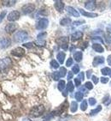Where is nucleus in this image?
I'll list each match as a JSON object with an SVG mask.
<instances>
[{
	"mask_svg": "<svg viewBox=\"0 0 111 121\" xmlns=\"http://www.w3.org/2000/svg\"><path fill=\"white\" fill-rule=\"evenodd\" d=\"M44 111H45V108L43 105L36 106L30 110V116L32 118H38V117L42 116L44 114Z\"/></svg>",
	"mask_w": 111,
	"mask_h": 121,
	"instance_id": "nucleus-1",
	"label": "nucleus"
},
{
	"mask_svg": "<svg viewBox=\"0 0 111 121\" xmlns=\"http://www.w3.org/2000/svg\"><path fill=\"white\" fill-rule=\"evenodd\" d=\"M28 39V34L26 31H18L14 35V40L16 42H23Z\"/></svg>",
	"mask_w": 111,
	"mask_h": 121,
	"instance_id": "nucleus-2",
	"label": "nucleus"
},
{
	"mask_svg": "<svg viewBox=\"0 0 111 121\" xmlns=\"http://www.w3.org/2000/svg\"><path fill=\"white\" fill-rule=\"evenodd\" d=\"M68 41H69V39L67 36H63V37L58 38L56 40V43L58 44V46L63 48V50H67V47H68Z\"/></svg>",
	"mask_w": 111,
	"mask_h": 121,
	"instance_id": "nucleus-3",
	"label": "nucleus"
},
{
	"mask_svg": "<svg viewBox=\"0 0 111 121\" xmlns=\"http://www.w3.org/2000/svg\"><path fill=\"white\" fill-rule=\"evenodd\" d=\"M49 21L47 18H41L39 20V22L36 24V28L39 30H44L48 27Z\"/></svg>",
	"mask_w": 111,
	"mask_h": 121,
	"instance_id": "nucleus-4",
	"label": "nucleus"
},
{
	"mask_svg": "<svg viewBox=\"0 0 111 121\" xmlns=\"http://www.w3.org/2000/svg\"><path fill=\"white\" fill-rule=\"evenodd\" d=\"M12 65V61L9 58H4L0 59V70H5L10 67Z\"/></svg>",
	"mask_w": 111,
	"mask_h": 121,
	"instance_id": "nucleus-5",
	"label": "nucleus"
},
{
	"mask_svg": "<svg viewBox=\"0 0 111 121\" xmlns=\"http://www.w3.org/2000/svg\"><path fill=\"white\" fill-rule=\"evenodd\" d=\"M35 9V5L33 4H27L23 5L22 8H21V10H22V13L24 15H28L32 13L33 10Z\"/></svg>",
	"mask_w": 111,
	"mask_h": 121,
	"instance_id": "nucleus-6",
	"label": "nucleus"
},
{
	"mask_svg": "<svg viewBox=\"0 0 111 121\" xmlns=\"http://www.w3.org/2000/svg\"><path fill=\"white\" fill-rule=\"evenodd\" d=\"M11 54L15 57H18V58H21L25 55V50L21 47H16V48L13 49L11 51Z\"/></svg>",
	"mask_w": 111,
	"mask_h": 121,
	"instance_id": "nucleus-7",
	"label": "nucleus"
},
{
	"mask_svg": "<svg viewBox=\"0 0 111 121\" xmlns=\"http://www.w3.org/2000/svg\"><path fill=\"white\" fill-rule=\"evenodd\" d=\"M8 20L9 22H16L20 18V12L17 10H13L8 15Z\"/></svg>",
	"mask_w": 111,
	"mask_h": 121,
	"instance_id": "nucleus-8",
	"label": "nucleus"
},
{
	"mask_svg": "<svg viewBox=\"0 0 111 121\" xmlns=\"http://www.w3.org/2000/svg\"><path fill=\"white\" fill-rule=\"evenodd\" d=\"M11 40L9 38H3L0 40V48L1 49H6L10 46Z\"/></svg>",
	"mask_w": 111,
	"mask_h": 121,
	"instance_id": "nucleus-9",
	"label": "nucleus"
},
{
	"mask_svg": "<svg viewBox=\"0 0 111 121\" xmlns=\"http://www.w3.org/2000/svg\"><path fill=\"white\" fill-rule=\"evenodd\" d=\"M97 7V2L93 0H89L85 3V8L88 10H94Z\"/></svg>",
	"mask_w": 111,
	"mask_h": 121,
	"instance_id": "nucleus-10",
	"label": "nucleus"
},
{
	"mask_svg": "<svg viewBox=\"0 0 111 121\" xmlns=\"http://www.w3.org/2000/svg\"><path fill=\"white\" fill-rule=\"evenodd\" d=\"M104 61H105V58L103 56H97L94 58L93 59V62H92V65L94 67H97L99 65H102V64L104 63Z\"/></svg>",
	"mask_w": 111,
	"mask_h": 121,
	"instance_id": "nucleus-11",
	"label": "nucleus"
},
{
	"mask_svg": "<svg viewBox=\"0 0 111 121\" xmlns=\"http://www.w3.org/2000/svg\"><path fill=\"white\" fill-rule=\"evenodd\" d=\"M16 28H17V26L16 23H9L5 27V31L8 34H12L16 30Z\"/></svg>",
	"mask_w": 111,
	"mask_h": 121,
	"instance_id": "nucleus-12",
	"label": "nucleus"
},
{
	"mask_svg": "<svg viewBox=\"0 0 111 121\" xmlns=\"http://www.w3.org/2000/svg\"><path fill=\"white\" fill-rule=\"evenodd\" d=\"M66 10L68 14H70L71 16H75V17H79V13L78 12V10L74 9V8L71 7V6H67L66 7Z\"/></svg>",
	"mask_w": 111,
	"mask_h": 121,
	"instance_id": "nucleus-13",
	"label": "nucleus"
},
{
	"mask_svg": "<svg viewBox=\"0 0 111 121\" xmlns=\"http://www.w3.org/2000/svg\"><path fill=\"white\" fill-rule=\"evenodd\" d=\"M82 37H83V33L81 31H76L71 35V40L73 41H76V40H80Z\"/></svg>",
	"mask_w": 111,
	"mask_h": 121,
	"instance_id": "nucleus-14",
	"label": "nucleus"
},
{
	"mask_svg": "<svg viewBox=\"0 0 111 121\" xmlns=\"http://www.w3.org/2000/svg\"><path fill=\"white\" fill-rule=\"evenodd\" d=\"M65 7L64 3L63 1H56L55 2V8L58 12H62Z\"/></svg>",
	"mask_w": 111,
	"mask_h": 121,
	"instance_id": "nucleus-15",
	"label": "nucleus"
},
{
	"mask_svg": "<svg viewBox=\"0 0 111 121\" xmlns=\"http://www.w3.org/2000/svg\"><path fill=\"white\" fill-rule=\"evenodd\" d=\"M79 12H80L81 14L83 15L84 16H86V17H90V18L97 17V16H98L97 13H91V12H86V11H85L83 9H79Z\"/></svg>",
	"mask_w": 111,
	"mask_h": 121,
	"instance_id": "nucleus-16",
	"label": "nucleus"
},
{
	"mask_svg": "<svg viewBox=\"0 0 111 121\" xmlns=\"http://www.w3.org/2000/svg\"><path fill=\"white\" fill-rule=\"evenodd\" d=\"M65 57H66V54H65L64 52H59L57 53V55H56V58H57V60L59 61L60 64L64 63Z\"/></svg>",
	"mask_w": 111,
	"mask_h": 121,
	"instance_id": "nucleus-17",
	"label": "nucleus"
},
{
	"mask_svg": "<svg viewBox=\"0 0 111 121\" xmlns=\"http://www.w3.org/2000/svg\"><path fill=\"white\" fill-rule=\"evenodd\" d=\"M74 58L76 62H80L82 60V58H83V54H82V52L80 51L75 52L74 53Z\"/></svg>",
	"mask_w": 111,
	"mask_h": 121,
	"instance_id": "nucleus-18",
	"label": "nucleus"
},
{
	"mask_svg": "<svg viewBox=\"0 0 111 121\" xmlns=\"http://www.w3.org/2000/svg\"><path fill=\"white\" fill-rule=\"evenodd\" d=\"M92 49L97 52H103L104 49L103 47L100 44H93L92 45Z\"/></svg>",
	"mask_w": 111,
	"mask_h": 121,
	"instance_id": "nucleus-19",
	"label": "nucleus"
},
{
	"mask_svg": "<svg viewBox=\"0 0 111 121\" xmlns=\"http://www.w3.org/2000/svg\"><path fill=\"white\" fill-rule=\"evenodd\" d=\"M72 22V20L69 18V17H65V18L62 19L60 21V24L62 26H67V25H69L71 24Z\"/></svg>",
	"mask_w": 111,
	"mask_h": 121,
	"instance_id": "nucleus-20",
	"label": "nucleus"
},
{
	"mask_svg": "<svg viewBox=\"0 0 111 121\" xmlns=\"http://www.w3.org/2000/svg\"><path fill=\"white\" fill-rule=\"evenodd\" d=\"M74 97H75V100H76L77 101H81V100H83L84 94L82 93V92H80V91H77L76 93H75Z\"/></svg>",
	"mask_w": 111,
	"mask_h": 121,
	"instance_id": "nucleus-21",
	"label": "nucleus"
},
{
	"mask_svg": "<svg viewBox=\"0 0 111 121\" xmlns=\"http://www.w3.org/2000/svg\"><path fill=\"white\" fill-rule=\"evenodd\" d=\"M16 3V1L15 0H7V1H3V4L7 7H11L13 5H15V4Z\"/></svg>",
	"mask_w": 111,
	"mask_h": 121,
	"instance_id": "nucleus-22",
	"label": "nucleus"
},
{
	"mask_svg": "<svg viewBox=\"0 0 111 121\" xmlns=\"http://www.w3.org/2000/svg\"><path fill=\"white\" fill-rule=\"evenodd\" d=\"M57 88L60 91L64 90V89L66 88V83H65L64 80H61V81H59V82H58V85H57Z\"/></svg>",
	"mask_w": 111,
	"mask_h": 121,
	"instance_id": "nucleus-23",
	"label": "nucleus"
},
{
	"mask_svg": "<svg viewBox=\"0 0 111 121\" xmlns=\"http://www.w3.org/2000/svg\"><path fill=\"white\" fill-rule=\"evenodd\" d=\"M101 73L104 76H110L111 75V70L109 67H104L101 70Z\"/></svg>",
	"mask_w": 111,
	"mask_h": 121,
	"instance_id": "nucleus-24",
	"label": "nucleus"
},
{
	"mask_svg": "<svg viewBox=\"0 0 111 121\" xmlns=\"http://www.w3.org/2000/svg\"><path fill=\"white\" fill-rule=\"evenodd\" d=\"M78 110V104L76 101H72L71 102V107H70V111L72 112H75Z\"/></svg>",
	"mask_w": 111,
	"mask_h": 121,
	"instance_id": "nucleus-25",
	"label": "nucleus"
},
{
	"mask_svg": "<svg viewBox=\"0 0 111 121\" xmlns=\"http://www.w3.org/2000/svg\"><path fill=\"white\" fill-rule=\"evenodd\" d=\"M66 89H67L68 92H73L74 89V84H73V82H72L71 81H69L68 82H67V86H66Z\"/></svg>",
	"mask_w": 111,
	"mask_h": 121,
	"instance_id": "nucleus-26",
	"label": "nucleus"
},
{
	"mask_svg": "<svg viewBox=\"0 0 111 121\" xmlns=\"http://www.w3.org/2000/svg\"><path fill=\"white\" fill-rule=\"evenodd\" d=\"M101 110H102V107H101V106H98L97 108H95V109H93V110H91V111L90 115H91V116H92V115H96V114L98 113Z\"/></svg>",
	"mask_w": 111,
	"mask_h": 121,
	"instance_id": "nucleus-27",
	"label": "nucleus"
},
{
	"mask_svg": "<svg viewBox=\"0 0 111 121\" xmlns=\"http://www.w3.org/2000/svg\"><path fill=\"white\" fill-rule=\"evenodd\" d=\"M87 106H88L87 101H86V100H83L80 104V109L82 110V111H86V110L87 109Z\"/></svg>",
	"mask_w": 111,
	"mask_h": 121,
	"instance_id": "nucleus-28",
	"label": "nucleus"
},
{
	"mask_svg": "<svg viewBox=\"0 0 111 121\" xmlns=\"http://www.w3.org/2000/svg\"><path fill=\"white\" fill-rule=\"evenodd\" d=\"M52 78H53L55 81H57L61 78V76H60V73L59 71H55V72L52 73Z\"/></svg>",
	"mask_w": 111,
	"mask_h": 121,
	"instance_id": "nucleus-29",
	"label": "nucleus"
},
{
	"mask_svg": "<svg viewBox=\"0 0 111 121\" xmlns=\"http://www.w3.org/2000/svg\"><path fill=\"white\" fill-rule=\"evenodd\" d=\"M67 70H66V68L64 67H61L60 70H59V73H60V76L61 77H64L65 76H66V74H67Z\"/></svg>",
	"mask_w": 111,
	"mask_h": 121,
	"instance_id": "nucleus-30",
	"label": "nucleus"
},
{
	"mask_svg": "<svg viewBox=\"0 0 111 121\" xmlns=\"http://www.w3.org/2000/svg\"><path fill=\"white\" fill-rule=\"evenodd\" d=\"M72 72L74 73V74H79V66L78 65H75L73 66L72 68Z\"/></svg>",
	"mask_w": 111,
	"mask_h": 121,
	"instance_id": "nucleus-31",
	"label": "nucleus"
},
{
	"mask_svg": "<svg viewBox=\"0 0 111 121\" xmlns=\"http://www.w3.org/2000/svg\"><path fill=\"white\" fill-rule=\"evenodd\" d=\"M51 66L54 69H57V68H59V64L57 63V61L53 59V60L51 61Z\"/></svg>",
	"mask_w": 111,
	"mask_h": 121,
	"instance_id": "nucleus-32",
	"label": "nucleus"
},
{
	"mask_svg": "<svg viewBox=\"0 0 111 121\" xmlns=\"http://www.w3.org/2000/svg\"><path fill=\"white\" fill-rule=\"evenodd\" d=\"M45 36H46V33L45 32L40 33V34L38 35L37 39H38V40H44V38H45Z\"/></svg>",
	"mask_w": 111,
	"mask_h": 121,
	"instance_id": "nucleus-33",
	"label": "nucleus"
},
{
	"mask_svg": "<svg viewBox=\"0 0 111 121\" xmlns=\"http://www.w3.org/2000/svg\"><path fill=\"white\" fill-rule=\"evenodd\" d=\"M85 87L86 88V89H89V90H91V89H93V84L91 82H86V83H85Z\"/></svg>",
	"mask_w": 111,
	"mask_h": 121,
	"instance_id": "nucleus-34",
	"label": "nucleus"
},
{
	"mask_svg": "<svg viewBox=\"0 0 111 121\" xmlns=\"http://www.w3.org/2000/svg\"><path fill=\"white\" fill-rule=\"evenodd\" d=\"M79 47H80L82 50H84V49H86V47H88V42L87 41H83V42H81L80 44H79Z\"/></svg>",
	"mask_w": 111,
	"mask_h": 121,
	"instance_id": "nucleus-35",
	"label": "nucleus"
},
{
	"mask_svg": "<svg viewBox=\"0 0 111 121\" xmlns=\"http://www.w3.org/2000/svg\"><path fill=\"white\" fill-rule=\"evenodd\" d=\"M71 65H73V58H69L67 60V62H66V66H67V67H70Z\"/></svg>",
	"mask_w": 111,
	"mask_h": 121,
	"instance_id": "nucleus-36",
	"label": "nucleus"
},
{
	"mask_svg": "<svg viewBox=\"0 0 111 121\" xmlns=\"http://www.w3.org/2000/svg\"><path fill=\"white\" fill-rule=\"evenodd\" d=\"M88 100H89V103H90L91 106H94V105H96V103H97V100H96L95 98H90Z\"/></svg>",
	"mask_w": 111,
	"mask_h": 121,
	"instance_id": "nucleus-37",
	"label": "nucleus"
},
{
	"mask_svg": "<svg viewBox=\"0 0 111 121\" xmlns=\"http://www.w3.org/2000/svg\"><path fill=\"white\" fill-rule=\"evenodd\" d=\"M5 15H6V11H5V10H4L3 12L0 13V23L2 22V21L4 20V18L5 17Z\"/></svg>",
	"mask_w": 111,
	"mask_h": 121,
	"instance_id": "nucleus-38",
	"label": "nucleus"
},
{
	"mask_svg": "<svg viewBox=\"0 0 111 121\" xmlns=\"http://www.w3.org/2000/svg\"><path fill=\"white\" fill-rule=\"evenodd\" d=\"M23 47H27V48H32L33 47V43L32 42H28V43H24L23 44Z\"/></svg>",
	"mask_w": 111,
	"mask_h": 121,
	"instance_id": "nucleus-39",
	"label": "nucleus"
},
{
	"mask_svg": "<svg viewBox=\"0 0 111 121\" xmlns=\"http://www.w3.org/2000/svg\"><path fill=\"white\" fill-rule=\"evenodd\" d=\"M100 82H102V83H107L108 82H109V78L108 77H101L100 78Z\"/></svg>",
	"mask_w": 111,
	"mask_h": 121,
	"instance_id": "nucleus-40",
	"label": "nucleus"
},
{
	"mask_svg": "<svg viewBox=\"0 0 111 121\" xmlns=\"http://www.w3.org/2000/svg\"><path fill=\"white\" fill-rule=\"evenodd\" d=\"M78 78H79L80 81H83V80L85 79V74H84V72H79V74H78Z\"/></svg>",
	"mask_w": 111,
	"mask_h": 121,
	"instance_id": "nucleus-41",
	"label": "nucleus"
},
{
	"mask_svg": "<svg viewBox=\"0 0 111 121\" xmlns=\"http://www.w3.org/2000/svg\"><path fill=\"white\" fill-rule=\"evenodd\" d=\"M74 82H75V85H76V87H79L81 84V81L77 77V78H74Z\"/></svg>",
	"mask_w": 111,
	"mask_h": 121,
	"instance_id": "nucleus-42",
	"label": "nucleus"
},
{
	"mask_svg": "<svg viewBox=\"0 0 111 121\" xmlns=\"http://www.w3.org/2000/svg\"><path fill=\"white\" fill-rule=\"evenodd\" d=\"M110 103H111V97H110V96H109V99H108L107 100H103V104H104V105L109 106Z\"/></svg>",
	"mask_w": 111,
	"mask_h": 121,
	"instance_id": "nucleus-43",
	"label": "nucleus"
},
{
	"mask_svg": "<svg viewBox=\"0 0 111 121\" xmlns=\"http://www.w3.org/2000/svg\"><path fill=\"white\" fill-rule=\"evenodd\" d=\"M79 91H80V92H82V93H83V94H85V95H87V90H86V87H85V86H84V87H81V88H80V90H79Z\"/></svg>",
	"mask_w": 111,
	"mask_h": 121,
	"instance_id": "nucleus-44",
	"label": "nucleus"
},
{
	"mask_svg": "<svg viewBox=\"0 0 111 121\" xmlns=\"http://www.w3.org/2000/svg\"><path fill=\"white\" fill-rule=\"evenodd\" d=\"M91 79H92L93 82H94L95 84H97V82H98V81H99V79H98V78H97L96 76H92V77H91Z\"/></svg>",
	"mask_w": 111,
	"mask_h": 121,
	"instance_id": "nucleus-45",
	"label": "nucleus"
},
{
	"mask_svg": "<svg viewBox=\"0 0 111 121\" xmlns=\"http://www.w3.org/2000/svg\"><path fill=\"white\" fill-rule=\"evenodd\" d=\"M105 40L108 43H111V35H106V38Z\"/></svg>",
	"mask_w": 111,
	"mask_h": 121,
	"instance_id": "nucleus-46",
	"label": "nucleus"
},
{
	"mask_svg": "<svg viewBox=\"0 0 111 121\" xmlns=\"http://www.w3.org/2000/svg\"><path fill=\"white\" fill-rule=\"evenodd\" d=\"M84 22H85L84 21H77V22H73V23H74V25H80L81 23H84Z\"/></svg>",
	"mask_w": 111,
	"mask_h": 121,
	"instance_id": "nucleus-47",
	"label": "nucleus"
},
{
	"mask_svg": "<svg viewBox=\"0 0 111 121\" xmlns=\"http://www.w3.org/2000/svg\"><path fill=\"white\" fill-rule=\"evenodd\" d=\"M91 72H92V71H91V70H87V71H86V77H87V78H90V77H91Z\"/></svg>",
	"mask_w": 111,
	"mask_h": 121,
	"instance_id": "nucleus-48",
	"label": "nucleus"
},
{
	"mask_svg": "<svg viewBox=\"0 0 111 121\" xmlns=\"http://www.w3.org/2000/svg\"><path fill=\"white\" fill-rule=\"evenodd\" d=\"M73 74L74 73L71 72V71H68V74H67V80H70L73 77Z\"/></svg>",
	"mask_w": 111,
	"mask_h": 121,
	"instance_id": "nucleus-49",
	"label": "nucleus"
},
{
	"mask_svg": "<svg viewBox=\"0 0 111 121\" xmlns=\"http://www.w3.org/2000/svg\"><path fill=\"white\" fill-rule=\"evenodd\" d=\"M107 61H108V64H109V65H111V55H109V56L108 57V58H107Z\"/></svg>",
	"mask_w": 111,
	"mask_h": 121,
	"instance_id": "nucleus-50",
	"label": "nucleus"
},
{
	"mask_svg": "<svg viewBox=\"0 0 111 121\" xmlns=\"http://www.w3.org/2000/svg\"><path fill=\"white\" fill-rule=\"evenodd\" d=\"M22 121H32L30 119H28V118H24L23 119H22Z\"/></svg>",
	"mask_w": 111,
	"mask_h": 121,
	"instance_id": "nucleus-51",
	"label": "nucleus"
},
{
	"mask_svg": "<svg viewBox=\"0 0 111 121\" xmlns=\"http://www.w3.org/2000/svg\"><path fill=\"white\" fill-rule=\"evenodd\" d=\"M107 31L109 33H111V28H107Z\"/></svg>",
	"mask_w": 111,
	"mask_h": 121,
	"instance_id": "nucleus-52",
	"label": "nucleus"
},
{
	"mask_svg": "<svg viewBox=\"0 0 111 121\" xmlns=\"http://www.w3.org/2000/svg\"><path fill=\"white\" fill-rule=\"evenodd\" d=\"M110 86H111V82H110Z\"/></svg>",
	"mask_w": 111,
	"mask_h": 121,
	"instance_id": "nucleus-53",
	"label": "nucleus"
}]
</instances>
